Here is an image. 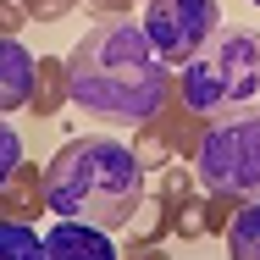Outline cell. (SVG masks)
Returning <instances> with one entry per match:
<instances>
[{
  "instance_id": "6da1fadb",
  "label": "cell",
  "mask_w": 260,
  "mask_h": 260,
  "mask_svg": "<svg viewBox=\"0 0 260 260\" xmlns=\"http://www.w3.org/2000/svg\"><path fill=\"white\" fill-rule=\"evenodd\" d=\"M67 72H72V100L100 122H150L166 94V61L150 45L144 22L133 17H100L72 50H67Z\"/></svg>"
},
{
  "instance_id": "7a4b0ae2",
  "label": "cell",
  "mask_w": 260,
  "mask_h": 260,
  "mask_svg": "<svg viewBox=\"0 0 260 260\" xmlns=\"http://www.w3.org/2000/svg\"><path fill=\"white\" fill-rule=\"evenodd\" d=\"M144 166L122 139H67L45 166V205L94 227H133L144 210Z\"/></svg>"
},
{
  "instance_id": "3957f363",
  "label": "cell",
  "mask_w": 260,
  "mask_h": 260,
  "mask_svg": "<svg viewBox=\"0 0 260 260\" xmlns=\"http://www.w3.org/2000/svg\"><path fill=\"white\" fill-rule=\"evenodd\" d=\"M260 94V34L255 28H216L200 50L183 61L177 100L194 116H227Z\"/></svg>"
},
{
  "instance_id": "277c9868",
  "label": "cell",
  "mask_w": 260,
  "mask_h": 260,
  "mask_svg": "<svg viewBox=\"0 0 260 260\" xmlns=\"http://www.w3.org/2000/svg\"><path fill=\"white\" fill-rule=\"evenodd\" d=\"M194 177L216 200H233V205L260 200V111L244 105V111L210 116L194 155Z\"/></svg>"
},
{
  "instance_id": "5b68a950",
  "label": "cell",
  "mask_w": 260,
  "mask_h": 260,
  "mask_svg": "<svg viewBox=\"0 0 260 260\" xmlns=\"http://www.w3.org/2000/svg\"><path fill=\"white\" fill-rule=\"evenodd\" d=\"M221 28V0H144V34L166 67L188 61Z\"/></svg>"
},
{
  "instance_id": "8992f818",
  "label": "cell",
  "mask_w": 260,
  "mask_h": 260,
  "mask_svg": "<svg viewBox=\"0 0 260 260\" xmlns=\"http://www.w3.org/2000/svg\"><path fill=\"white\" fill-rule=\"evenodd\" d=\"M45 260H116V244H111V233L94 227V221L61 216V227L45 233Z\"/></svg>"
},
{
  "instance_id": "52a82bcc",
  "label": "cell",
  "mask_w": 260,
  "mask_h": 260,
  "mask_svg": "<svg viewBox=\"0 0 260 260\" xmlns=\"http://www.w3.org/2000/svg\"><path fill=\"white\" fill-rule=\"evenodd\" d=\"M172 94H177V89H172ZM172 94H166V105H160L150 122H139V133L166 139V150H172V155H188V160H194V155H200V139H205V116H194L188 105L172 100Z\"/></svg>"
},
{
  "instance_id": "ba28073f",
  "label": "cell",
  "mask_w": 260,
  "mask_h": 260,
  "mask_svg": "<svg viewBox=\"0 0 260 260\" xmlns=\"http://www.w3.org/2000/svg\"><path fill=\"white\" fill-rule=\"evenodd\" d=\"M34 67H39V55L22 50L11 34H0V116L28 105V94H34Z\"/></svg>"
},
{
  "instance_id": "9c48e42d",
  "label": "cell",
  "mask_w": 260,
  "mask_h": 260,
  "mask_svg": "<svg viewBox=\"0 0 260 260\" xmlns=\"http://www.w3.org/2000/svg\"><path fill=\"white\" fill-rule=\"evenodd\" d=\"M45 205V172L34 166V160H22L17 172H11V183L0 188V221H34Z\"/></svg>"
},
{
  "instance_id": "30bf717a",
  "label": "cell",
  "mask_w": 260,
  "mask_h": 260,
  "mask_svg": "<svg viewBox=\"0 0 260 260\" xmlns=\"http://www.w3.org/2000/svg\"><path fill=\"white\" fill-rule=\"evenodd\" d=\"M67 100H72V72H67V55H39L28 111H34V116H55Z\"/></svg>"
},
{
  "instance_id": "8fae6325",
  "label": "cell",
  "mask_w": 260,
  "mask_h": 260,
  "mask_svg": "<svg viewBox=\"0 0 260 260\" xmlns=\"http://www.w3.org/2000/svg\"><path fill=\"white\" fill-rule=\"evenodd\" d=\"M227 260H260V200L233 210V221H227Z\"/></svg>"
},
{
  "instance_id": "7c38bea8",
  "label": "cell",
  "mask_w": 260,
  "mask_h": 260,
  "mask_svg": "<svg viewBox=\"0 0 260 260\" xmlns=\"http://www.w3.org/2000/svg\"><path fill=\"white\" fill-rule=\"evenodd\" d=\"M0 260H45V238H34V221H0Z\"/></svg>"
},
{
  "instance_id": "4fadbf2b",
  "label": "cell",
  "mask_w": 260,
  "mask_h": 260,
  "mask_svg": "<svg viewBox=\"0 0 260 260\" xmlns=\"http://www.w3.org/2000/svg\"><path fill=\"white\" fill-rule=\"evenodd\" d=\"M194 183H200V177H194L188 166H160V177H155V200H160L166 210H177L188 194H194Z\"/></svg>"
},
{
  "instance_id": "5bb4252c",
  "label": "cell",
  "mask_w": 260,
  "mask_h": 260,
  "mask_svg": "<svg viewBox=\"0 0 260 260\" xmlns=\"http://www.w3.org/2000/svg\"><path fill=\"white\" fill-rule=\"evenodd\" d=\"M22 166V139H17V127L11 122H0V188L11 183V172Z\"/></svg>"
},
{
  "instance_id": "9a60e30c",
  "label": "cell",
  "mask_w": 260,
  "mask_h": 260,
  "mask_svg": "<svg viewBox=\"0 0 260 260\" xmlns=\"http://www.w3.org/2000/svg\"><path fill=\"white\" fill-rule=\"evenodd\" d=\"M22 11H28V22H61L78 0H17Z\"/></svg>"
},
{
  "instance_id": "2e32d148",
  "label": "cell",
  "mask_w": 260,
  "mask_h": 260,
  "mask_svg": "<svg viewBox=\"0 0 260 260\" xmlns=\"http://www.w3.org/2000/svg\"><path fill=\"white\" fill-rule=\"evenodd\" d=\"M133 155H139V166H144V172H150V166H166V139L139 133V139H133Z\"/></svg>"
},
{
  "instance_id": "e0dca14e",
  "label": "cell",
  "mask_w": 260,
  "mask_h": 260,
  "mask_svg": "<svg viewBox=\"0 0 260 260\" xmlns=\"http://www.w3.org/2000/svg\"><path fill=\"white\" fill-rule=\"evenodd\" d=\"M22 22H28V11H22L17 0H0V34H11V39H17V28H22Z\"/></svg>"
},
{
  "instance_id": "ac0fdd59",
  "label": "cell",
  "mask_w": 260,
  "mask_h": 260,
  "mask_svg": "<svg viewBox=\"0 0 260 260\" xmlns=\"http://www.w3.org/2000/svg\"><path fill=\"white\" fill-rule=\"evenodd\" d=\"M83 11H94V17H127L133 0H83Z\"/></svg>"
},
{
  "instance_id": "d6986e66",
  "label": "cell",
  "mask_w": 260,
  "mask_h": 260,
  "mask_svg": "<svg viewBox=\"0 0 260 260\" xmlns=\"http://www.w3.org/2000/svg\"><path fill=\"white\" fill-rule=\"evenodd\" d=\"M255 6H260V0H255Z\"/></svg>"
}]
</instances>
